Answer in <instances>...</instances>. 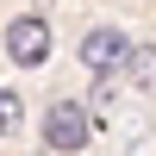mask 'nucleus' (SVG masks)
Instances as JSON below:
<instances>
[{
  "mask_svg": "<svg viewBox=\"0 0 156 156\" xmlns=\"http://www.w3.org/2000/svg\"><path fill=\"white\" fill-rule=\"evenodd\" d=\"M44 144L50 150H87V112H81V100H50L44 106Z\"/></svg>",
  "mask_w": 156,
  "mask_h": 156,
  "instance_id": "f257e3e1",
  "label": "nucleus"
},
{
  "mask_svg": "<svg viewBox=\"0 0 156 156\" xmlns=\"http://www.w3.org/2000/svg\"><path fill=\"white\" fill-rule=\"evenodd\" d=\"M81 62L94 75H125V62H131V37L112 31V25H100V31L81 37Z\"/></svg>",
  "mask_w": 156,
  "mask_h": 156,
  "instance_id": "f03ea898",
  "label": "nucleus"
},
{
  "mask_svg": "<svg viewBox=\"0 0 156 156\" xmlns=\"http://www.w3.org/2000/svg\"><path fill=\"white\" fill-rule=\"evenodd\" d=\"M6 56L19 62V69H37V62L50 56V25L44 19H12L6 25Z\"/></svg>",
  "mask_w": 156,
  "mask_h": 156,
  "instance_id": "7ed1b4c3",
  "label": "nucleus"
},
{
  "mask_svg": "<svg viewBox=\"0 0 156 156\" xmlns=\"http://www.w3.org/2000/svg\"><path fill=\"white\" fill-rule=\"evenodd\" d=\"M125 75H131L137 87H150V94H156V44H150V50H131V62H125Z\"/></svg>",
  "mask_w": 156,
  "mask_h": 156,
  "instance_id": "20e7f679",
  "label": "nucleus"
},
{
  "mask_svg": "<svg viewBox=\"0 0 156 156\" xmlns=\"http://www.w3.org/2000/svg\"><path fill=\"white\" fill-rule=\"evenodd\" d=\"M19 119H25V100L12 94V87H0V137H12V131H19Z\"/></svg>",
  "mask_w": 156,
  "mask_h": 156,
  "instance_id": "39448f33",
  "label": "nucleus"
}]
</instances>
